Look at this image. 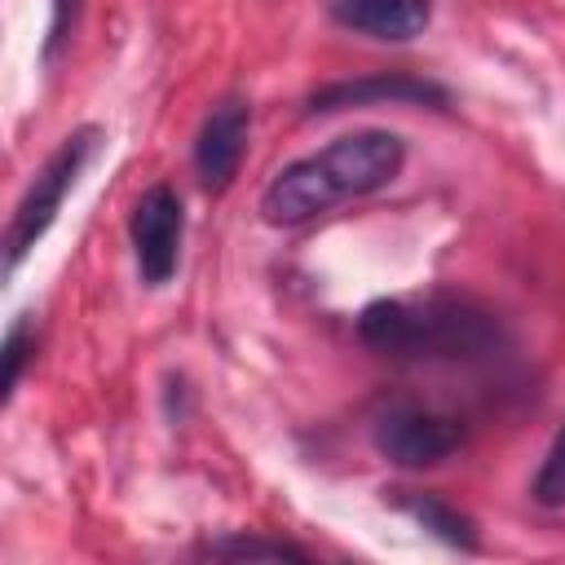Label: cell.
Wrapping results in <instances>:
<instances>
[{
    "mask_svg": "<svg viewBox=\"0 0 565 565\" xmlns=\"http://www.w3.org/2000/svg\"><path fill=\"white\" fill-rule=\"evenodd\" d=\"M26 349H31V327H26V318H18L13 327H9V335H4V397L18 388V380H22V366H26Z\"/></svg>",
    "mask_w": 565,
    "mask_h": 565,
    "instance_id": "obj_12",
    "label": "cell"
},
{
    "mask_svg": "<svg viewBox=\"0 0 565 565\" xmlns=\"http://www.w3.org/2000/svg\"><path fill=\"white\" fill-rule=\"evenodd\" d=\"M371 433H375V450L402 468L446 463L463 441V428L450 415L419 402H384Z\"/></svg>",
    "mask_w": 565,
    "mask_h": 565,
    "instance_id": "obj_4",
    "label": "cell"
},
{
    "mask_svg": "<svg viewBox=\"0 0 565 565\" xmlns=\"http://www.w3.org/2000/svg\"><path fill=\"white\" fill-rule=\"evenodd\" d=\"M75 13V0H53V22H49V53L66 40V18Z\"/></svg>",
    "mask_w": 565,
    "mask_h": 565,
    "instance_id": "obj_13",
    "label": "cell"
},
{
    "mask_svg": "<svg viewBox=\"0 0 565 565\" xmlns=\"http://www.w3.org/2000/svg\"><path fill=\"white\" fill-rule=\"evenodd\" d=\"M97 137H102L97 128H75V132L44 159V168L35 172V181L26 185V194L18 199L13 221H9V230H4V269H9V274L22 265V256L44 238V230H49L53 216L62 212V199L71 194L75 177L84 172L88 154L97 150Z\"/></svg>",
    "mask_w": 565,
    "mask_h": 565,
    "instance_id": "obj_3",
    "label": "cell"
},
{
    "mask_svg": "<svg viewBox=\"0 0 565 565\" xmlns=\"http://www.w3.org/2000/svg\"><path fill=\"white\" fill-rule=\"evenodd\" d=\"M371 102H402V106H441L446 93L428 79H415V75H366V79H340V84H322L313 97H309V110L313 115H327V110H344V106H371Z\"/></svg>",
    "mask_w": 565,
    "mask_h": 565,
    "instance_id": "obj_7",
    "label": "cell"
},
{
    "mask_svg": "<svg viewBox=\"0 0 565 565\" xmlns=\"http://www.w3.org/2000/svg\"><path fill=\"white\" fill-rule=\"evenodd\" d=\"M132 234V252H137V269L150 287H163L177 274V256H181V234H185V212L172 185H150L128 221Z\"/></svg>",
    "mask_w": 565,
    "mask_h": 565,
    "instance_id": "obj_5",
    "label": "cell"
},
{
    "mask_svg": "<svg viewBox=\"0 0 565 565\" xmlns=\"http://www.w3.org/2000/svg\"><path fill=\"white\" fill-rule=\"evenodd\" d=\"M327 9L340 26L375 40H415L433 18L428 0H327Z\"/></svg>",
    "mask_w": 565,
    "mask_h": 565,
    "instance_id": "obj_8",
    "label": "cell"
},
{
    "mask_svg": "<svg viewBox=\"0 0 565 565\" xmlns=\"http://www.w3.org/2000/svg\"><path fill=\"white\" fill-rule=\"evenodd\" d=\"M406 516H415L428 534H437L441 543H450V547H463V552H472L477 547V530H472V521L463 516V512H455L446 499H437V494H424V490H393L388 494Z\"/></svg>",
    "mask_w": 565,
    "mask_h": 565,
    "instance_id": "obj_9",
    "label": "cell"
},
{
    "mask_svg": "<svg viewBox=\"0 0 565 565\" xmlns=\"http://www.w3.org/2000/svg\"><path fill=\"white\" fill-rule=\"evenodd\" d=\"M212 556H234V561H282V556H291V561H305L309 552L305 547H296V543H282V539H221V543H212L207 547Z\"/></svg>",
    "mask_w": 565,
    "mask_h": 565,
    "instance_id": "obj_10",
    "label": "cell"
},
{
    "mask_svg": "<svg viewBox=\"0 0 565 565\" xmlns=\"http://www.w3.org/2000/svg\"><path fill=\"white\" fill-rule=\"evenodd\" d=\"M534 499L543 508H565V424L552 437V450L543 455V468L534 477Z\"/></svg>",
    "mask_w": 565,
    "mask_h": 565,
    "instance_id": "obj_11",
    "label": "cell"
},
{
    "mask_svg": "<svg viewBox=\"0 0 565 565\" xmlns=\"http://www.w3.org/2000/svg\"><path fill=\"white\" fill-rule=\"evenodd\" d=\"M406 146L388 128H362L344 132L318 154H305L287 163L260 194V212L269 225H300L344 199H362L380 185H388L402 172Z\"/></svg>",
    "mask_w": 565,
    "mask_h": 565,
    "instance_id": "obj_1",
    "label": "cell"
},
{
    "mask_svg": "<svg viewBox=\"0 0 565 565\" xmlns=\"http://www.w3.org/2000/svg\"><path fill=\"white\" fill-rule=\"evenodd\" d=\"M362 344H371L384 358H481L499 344V322L446 291L428 296H388L371 300L358 318Z\"/></svg>",
    "mask_w": 565,
    "mask_h": 565,
    "instance_id": "obj_2",
    "label": "cell"
},
{
    "mask_svg": "<svg viewBox=\"0 0 565 565\" xmlns=\"http://www.w3.org/2000/svg\"><path fill=\"white\" fill-rule=\"evenodd\" d=\"M247 124H252V110L243 97H225L207 110L194 141V168L203 190H225L238 177V163L247 150Z\"/></svg>",
    "mask_w": 565,
    "mask_h": 565,
    "instance_id": "obj_6",
    "label": "cell"
}]
</instances>
